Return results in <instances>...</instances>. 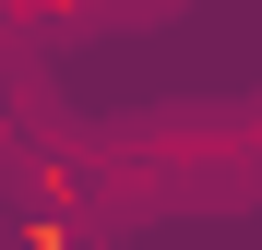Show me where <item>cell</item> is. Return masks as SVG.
<instances>
[{"instance_id": "obj_2", "label": "cell", "mask_w": 262, "mask_h": 250, "mask_svg": "<svg viewBox=\"0 0 262 250\" xmlns=\"http://www.w3.org/2000/svg\"><path fill=\"white\" fill-rule=\"evenodd\" d=\"M60 12H167V0H60Z\"/></svg>"}, {"instance_id": "obj_3", "label": "cell", "mask_w": 262, "mask_h": 250, "mask_svg": "<svg viewBox=\"0 0 262 250\" xmlns=\"http://www.w3.org/2000/svg\"><path fill=\"white\" fill-rule=\"evenodd\" d=\"M0 119H12V96H0Z\"/></svg>"}, {"instance_id": "obj_1", "label": "cell", "mask_w": 262, "mask_h": 250, "mask_svg": "<svg viewBox=\"0 0 262 250\" xmlns=\"http://www.w3.org/2000/svg\"><path fill=\"white\" fill-rule=\"evenodd\" d=\"M119 202H262V107H167L96 143Z\"/></svg>"}]
</instances>
